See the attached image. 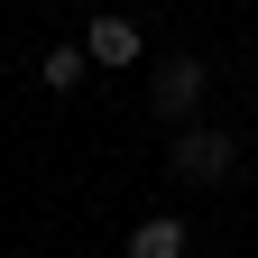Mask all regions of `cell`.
<instances>
[{"instance_id":"3","label":"cell","mask_w":258,"mask_h":258,"mask_svg":"<svg viewBox=\"0 0 258 258\" xmlns=\"http://www.w3.org/2000/svg\"><path fill=\"white\" fill-rule=\"evenodd\" d=\"M203 55H166V64H157V111H166V120H184L194 102H203Z\"/></svg>"},{"instance_id":"2","label":"cell","mask_w":258,"mask_h":258,"mask_svg":"<svg viewBox=\"0 0 258 258\" xmlns=\"http://www.w3.org/2000/svg\"><path fill=\"white\" fill-rule=\"evenodd\" d=\"M83 55H92V64H139V55H148V37H139V19L102 10V19L83 28Z\"/></svg>"},{"instance_id":"4","label":"cell","mask_w":258,"mask_h":258,"mask_svg":"<svg viewBox=\"0 0 258 258\" xmlns=\"http://www.w3.org/2000/svg\"><path fill=\"white\" fill-rule=\"evenodd\" d=\"M184 249H194V240H184V221H175V212H148L139 231H129L120 258H184Z\"/></svg>"},{"instance_id":"5","label":"cell","mask_w":258,"mask_h":258,"mask_svg":"<svg viewBox=\"0 0 258 258\" xmlns=\"http://www.w3.org/2000/svg\"><path fill=\"white\" fill-rule=\"evenodd\" d=\"M83 64H92V55H83V37H74V46H46L37 74H46V92H74V83H83Z\"/></svg>"},{"instance_id":"1","label":"cell","mask_w":258,"mask_h":258,"mask_svg":"<svg viewBox=\"0 0 258 258\" xmlns=\"http://www.w3.org/2000/svg\"><path fill=\"white\" fill-rule=\"evenodd\" d=\"M231 166H240L231 129H203V120H184L175 139H166V175H175V184H221Z\"/></svg>"}]
</instances>
